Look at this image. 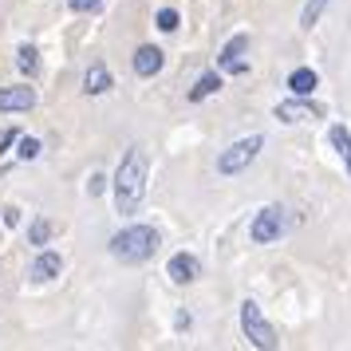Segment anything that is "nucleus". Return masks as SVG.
<instances>
[{
	"label": "nucleus",
	"mask_w": 351,
	"mask_h": 351,
	"mask_svg": "<svg viewBox=\"0 0 351 351\" xmlns=\"http://www.w3.org/2000/svg\"><path fill=\"white\" fill-rule=\"evenodd\" d=\"M111 87H114V80H111V71H107L103 64L87 67V75H83V91H87V95H107Z\"/></svg>",
	"instance_id": "13"
},
{
	"label": "nucleus",
	"mask_w": 351,
	"mask_h": 351,
	"mask_svg": "<svg viewBox=\"0 0 351 351\" xmlns=\"http://www.w3.org/2000/svg\"><path fill=\"white\" fill-rule=\"evenodd\" d=\"M4 225H20V209H12V206L4 209Z\"/></svg>",
	"instance_id": "24"
},
{
	"label": "nucleus",
	"mask_w": 351,
	"mask_h": 351,
	"mask_svg": "<svg viewBox=\"0 0 351 351\" xmlns=\"http://www.w3.org/2000/svg\"><path fill=\"white\" fill-rule=\"evenodd\" d=\"M162 64H166V56H162L158 44H143V48L134 51V75H143V80H150V75H158Z\"/></svg>",
	"instance_id": "10"
},
{
	"label": "nucleus",
	"mask_w": 351,
	"mask_h": 351,
	"mask_svg": "<svg viewBox=\"0 0 351 351\" xmlns=\"http://www.w3.org/2000/svg\"><path fill=\"white\" fill-rule=\"evenodd\" d=\"M16 67L32 80L36 71H40V51H36L32 44H20V48H16Z\"/></svg>",
	"instance_id": "16"
},
{
	"label": "nucleus",
	"mask_w": 351,
	"mask_h": 351,
	"mask_svg": "<svg viewBox=\"0 0 351 351\" xmlns=\"http://www.w3.org/2000/svg\"><path fill=\"white\" fill-rule=\"evenodd\" d=\"M249 44H253V40H249L245 32H237L221 51H217V67H221V71H229V75L249 71V64H245V51H249Z\"/></svg>",
	"instance_id": "7"
},
{
	"label": "nucleus",
	"mask_w": 351,
	"mask_h": 351,
	"mask_svg": "<svg viewBox=\"0 0 351 351\" xmlns=\"http://www.w3.org/2000/svg\"><path fill=\"white\" fill-rule=\"evenodd\" d=\"M217 91H221V71H206L202 80L193 83V91H190V103H202V99L217 95Z\"/></svg>",
	"instance_id": "15"
},
{
	"label": "nucleus",
	"mask_w": 351,
	"mask_h": 351,
	"mask_svg": "<svg viewBox=\"0 0 351 351\" xmlns=\"http://www.w3.org/2000/svg\"><path fill=\"white\" fill-rule=\"evenodd\" d=\"M332 0H308L304 4V12H300V28H316V20L324 16V8H328Z\"/></svg>",
	"instance_id": "17"
},
{
	"label": "nucleus",
	"mask_w": 351,
	"mask_h": 351,
	"mask_svg": "<svg viewBox=\"0 0 351 351\" xmlns=\"http://www.w3.org/2000/svg\"><path fill=\"white\" fill-rule=\"evenodd\" d=\"M316 83H319V75L312 71V67H296V71L288 75V91H292V95H312Z\"/></svg>",
	"instance_id": "14"
},
{
	"label": "nucleus",
	"mask_w": 351,
	"mask_h": 351,
	"mask_svg": "<svg viewBox=\"0 0 351 351\" xmlns=\"http://www.w3.org/2000/svg\"><path fill=\"white\" fill-rule=\"evenodd\" d=\"M32 107H36V91L32 87H0V114L32 111Z\"/></svg>",
	"instance_id": "9"
},
{
	"label": "nucleus",
	"mask_w": 351,
	"mask_h": 351,
	"mask_svg": "<svg viewBox=\"0 0 351 351\" xmlns=\"http://www.w3.org/2000/svg\"><path fill=\"white\" fill-rule=\"evenodd\" d=\"M241 332H245V339H249L253 348H261V351H272L276 343H280L256 300H241Z\"/></svg>",
	"instance_id": "4"
},
{
	"label": "nucleus",
	"mask_w": 351,
	"mask_h": 351,
	"mask_svg": "<svg viewBox=\"0 0 351 351\" xmlns=\"http://www.w3.org/2000/svg\"><path fill=\"white\" fill-rule=\"evenodd\" d=\"M166 276H170L174 285L186 288V285H193V280L202 276V261H197L193 253H174L170 256V265H166Z\"/></svg>",
	"instance_id": "8"
},
{
	"label": "nucleus",
	"mask_w": 351,
	"mask_h": 351,
	"mask_svg": "<svg viewBox=\"0 0 351 351\" xmlns=\"http://www.w3.org/2000/svg\"><path fill=\"white\" fill-rule=\"evenodd\" d=\"M158 245H162V237L154 225H127L123 233L111 237V256L123 261V265H146L150 256L158 253Z\"/></svg>",
	"instance_id": "2"
},
{
	"label": "nucleus",
	"mask_w": 351,
	"mask_h": 351,
	"mask_svg": "<svg viewBox=\"0 0 351 351\" xmlns=\"http://www.w3.org/2000/svg\"><path fill=\"white\" fill-rule=\"evenodd\" d=\"M328 146L343 158V170H348V178H351V130L343 127V123H332V127H328Z\"/></svg>",
	"instance_id": "12"
},
{
	"label": "nucleus",
	"mask_w": 351,
	"mask_h": 351,
	"mask_svg": "<svg viewBox=\"0 0 351 351\" xmlns=\"http://www.w3.org/2000/svg\"><path fill=\"white\" fill-rule=\"evenodd\" d=\"M48 237H51V221H44V217H40V221L28 229V241H32V245H48Z\"/></svg>",
	"instance_id": "20"
},
{
	"label": "nucleus",
	"mask_w": 351,
	"mask_h": 351,
	"mask_svg": "<svg viewBox=\"0 0 351 351\" xmlns=\"http://www.w3.org/2000/svg\"><path fill=\"white\" fill-rule=\"evenodd\" d=\"M16 158L20 162L40 158V138H16Z\"/></svg>",
	"instance_id": "19"
},
{
	"label": "nucleus",
	"mask_w": 351,
	"mask_h": 351,
	"mask_svg": "<svg viewBox=\"0 0 351 351\" xmlns=\"http://www.w3.org/2000/svg\"><path fill=\"white\" fill-rule=\"evenodd\" d=\"M20 138V130L16 127H8V130H0V154H4V150H8V146L16 143Z\"/></svg>",
	"instance_id": "22"
},
{
	"label": "nucleus",
	"mask_w": 351,
	"mask_h": 351,
	"mask_svg": "<svg viewBox=\"0 0 351 351\" xmlns=\"http://www.w3.org/2000/svg\"><path fill=\"white\" fill-rule=\"evenodd\" d=\"M103 182H107L103 174H91V186H87V193H91V197H99V193H103Z\"/></svg>",
	"instance_id": "23"
},
{
	"label": "nucleus",
	"mask_w": 351,
	"mask_h": 351,
	"mask_svg": "<svg viewBox=\"0 0 351 351\" xmlns=\"http://www.w3.org/2000/svg\"><path fill=\"white\" fill-rule=\"evenodd\" d=\"M292 225H296V213H288L285 206H265L249 225V237H253V245H272V241L288 237Z\"/></svg>",
	"instance_id": "3"
},
{
	"label": "nucleus",
	"mask_w": 351,
	"mask_h": 351,
	"mask_svg": "<svg viewBox=\"0 0 351 351\" xmlns=\"http://www.w3.org/2000/svg\"><path fill=\"white\" fill-rule=\"evenodd\" d=\"M64 272V256L60 253H40L32 261V269H28V276H32L36 285H44V280H56Z\"/></svg>",
	"instance_id": "11"
},
{
	"label": "nucleus",
	"mask_w": 351,
	"mask_h": 351,
	"mask_svg": "<svg viewBox=\"0 0 351 351\" xmlns=\"http://www.w3.org/2000/svg\"><path fill=\"white\" fill-rule=\"evenodd\" d=\"M154 28H158V32H178V28H182V16H178L174 8H158V12H154Z\"/></svg>",
	"instance_id": "18"
},
{
	"label": "nucleus",
	"mask_w": 351,
	"mask_h": 351,
	"mask_svg": "<svg viewBox=\"0 0 351 351\" xmlns=\"http://www.w3.org/2000/svg\"><path fill=\"white\" fill-rule=\"evenodd\" d=\"M276 119L280 123H304V119H324V103H312L308 95H292V99H285V103H276Z\"/></svg>",
	"instance_id": "6"
},
{
	"label": "nucleus",
	"mask_w": 351,
	"mask_h": 351,
	"mask_svg": "<svg viewBox=\"0 0 351 351\" xmlns=\"http://www.w3.org/2000/svg\"><path fill=\"white\" fill-rule=\"evenodd\" d=\"M67 8H71V12H99L103 0H67Z\"/></svg>",
	"instance_id": "21"
},
{
	"label": "nucleus",
	"mask_w": 351,
	"mask_h": 351,
	"mask_svg": "<svg viewBox=\"0 0 351 351\" xmlns=\"http://www.w3.org/2000/svg\"><path fill=\"white\" fill-rule=\"evenodd\" d=\"M146 174H150L146 150L143 146H130L127 154H123V162H119V170H114V209H119L123 217H134L138 206H143Z\"/></svg>",
	"instance_id": "1"
},
{
	"label": "nucleus",
	"mask_w": 351,
	"mask_h": 351,
	"mask_svg": "<svg viewBox=\"0 0 351 351\" xmlns=\"http://www.w3.org/2000/svg\"><path fill=\"white\" fill-rule=\"evenodd\" d=\"M261 150H265V134H249V138L229 143L221 150V158H217V174H241L245 166H253L256 162Z\"/></svg>",
	"instance_id": "5"
}]
</instances>
